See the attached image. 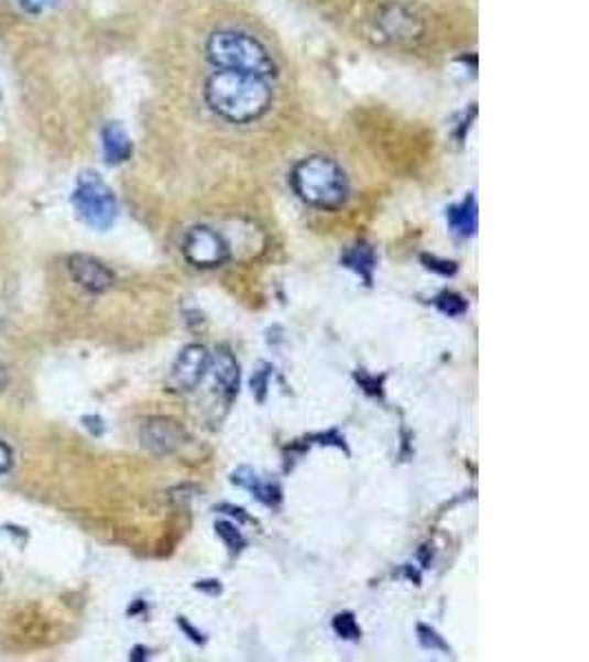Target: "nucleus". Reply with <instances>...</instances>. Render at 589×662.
I'll use <instances>...</instances> for the list:
<instances>
[{
    "label": "nucleus",
    "mask_w": 589,
    "mask_h": 662,
    "mask_svg": "<svg viewBox=\"0 0 589 662\" xmlns=\"http://www.w3.org/2000/svg\"><path fill=\"white\" fill-rule=\"evenodd\" d=\"M448 226L459 237H475L477 235V199L475 195H468L461 204L450 206L446 213Z\"/></svg>",
    "instance_id": "nucleus-13"
},
{
    "label": "nucleus",
    "mask_w": 589,
    "mask_h": 662,
    "mask_svg": "<svg viewBox=\"0 0 589 662\" xmlns=\"http://www.w3.org/2000/svg\"><path fill=\"white\" fill-rule=\"evenodd\" d=\"M422 261L426 263V268H428L430 272H437V274H441V276H452V274L457 272V265H455L452 261H439V259L428 257V254H424Z\"/></svg>",
    "instance_id": "nucleus-20"
},
{
    "label": "nucleus",
    "mask_w": 589,
    "mask_h": 662,
    "mask_svg": "<svg viewBox=\"0 0 589 662\" xmlns=\"http://www.w3.org/2000/svg\"><path fill=\"white\" fill-rule=\"evenodd\" d=\"M215 530L223 539V543L230 547V552H241L246 547V539H243V534L239 532L237 525H232L228 521H217Z\"/></svg>",
    "instance_id": "nucleus-16"
},
{
    "label": "nucleus",
    "mask_w": 589,
    "mask_h": 662,
    "mask_svg": "<svg viewBox=\"0 0 589 662\" xmlns=\"http://www.w3.org/2000/svg\"><path fill=\"white\" fill-rule=\"evenodd\" d=\"M184 254L193 265L210 270L223 265L230 259V246L217 230L208 226H197L186 235Z\"/></svg>",
    "instance_id": "nucleus-6"
},
{
    "label": "nucleus",
    "mask_w": 589,
    "mask_h": 662,
    "mask_svg": "<svg viewBox=\"0 0 589 662\" xmlns=\"http://www.w3.org/2000/svg\"><path fill=\"white\" fill-rule=\"evenodd\" d=\"M435 305H437V310H439L441 314H446V316H461V314L468 312V303H466L459 294H455V292H444V294H439L437 301H435Z\"/></svg>",
    "instance_id": "nucleus-15"
},
{
    "label": "nucleus",
    "mask_w": 589,
    "mask_h": 662,
    "mask_svg": "<svg viewBox=\"0 0 589 662\" xmlns=\"http://www.w3.org/2000/svg\"><path fill=\"white\" fill-rule=\"evenodd\" d=\"M142 446L155 455H171L186 444V431L171 417H151L140 431Z\"/></svg>",
    "instance_id": "nucleus-8"
},
{
    "label": "nucleus",
    "mask_w": 589,
    "mask_h": 662,
    "mask_svg": "<svg viewBox=\"0 0 589 662\" xmlns=\"http://www.w3.org/2000/svg\"><path fill=\"white\" fill-rule=\"evenodd\" d=\"M78 217L94 230H109L118 219V197L98 173H83L72 193Z\"/></svg>",
    "instance_id": "nucleus-4"
},
{
    "label": "nucleus",
    "mask_w": 589,
    "mask_h": 662,
    "mask_svg": "<svg viewBox=\"0 0 589 662\" xmlns=\"http://www.w3.org/2000/svg\"><path fill=\"white\" fill-rule=\"evenodd\" d=\"M12 464H14V453L3 439H0V475H6L12 468Z\"/></svg>",
    "instance_id": "nucleus-23"
},
{
    "label": "nucleus",
    "mask_w": 589,
    "mask_h": 662,
    "mask_svg": "<svg viewBox=\"0 0 589 662\" xmlns=\"http://www.w3.org/2000/svg\"><path fill=\"white\" fill-rule=\"evenodd\" d=\"M334 629H336V633H338L340 638H345V640H358V638L362 636V631H360V627H358L353 614H338V616L334 618Z\"/></svg>",
    "instance_id": "nucleus-17"
},
{
    "label": "nucleus",
    "mask_w": 589,
    "mask_h": 662,
    "mask_svg": "<svg viewBox=\"0 0 589 662\" xmlns=\"http://www.w3.org/2000/svg\"><path fill=\"white\" fill-rule=\"evenodd\" d=\"M210 369L215 373V382L219 387V391L232 400L239 391V365L234 360V356L228 349H219L215 358H210Z\"/></svg>",
    "instance_id": "nucleus-12"
},
{
    "label": "nucleus",
    "mask_w": 589,
    "mask_h": 662,
    "mask_svg": "<svg viewBox=\"0 0 589 662\" xmlns=\"http://www.w3.org/2000/svg\"><path fill=\"white\" fill-rule=\"evenodd\" d=\"M69 272L74 276V281L94 294H102L107 290H111L116 276L113 272L98 259L87 257V254H74L69 259Z\"/></svg>",
    "instance_id": "nucleus-9"
},
{
    "label": "nucleus",
    "mask_w": 589,
    "mask_h": 662,
    "mask_svg": "<svg viewBox=\"0 0 589 662\" xmlns=\"http://www.w3.org/2000/svg\"><path fill=\"white\" fill-rule=\"evenodd\" d=\"M8 384H10V373H8L6 365L0 362V393H3L8 389Z\"/></svg>",
    "instance_id": "nucleus-25"
},
{
    "label": "nucleus",
    "mask_w": 589,
    "mask_h": 662,
    "mask_svg": "<svg viewBox=\"0 0 589 662\" xmlns=\"http://www.w3.org/2000/svg\"><path fill=\"white\" fill-rule=\"evenodd\" d=\"M375 32L380 34V41L389 45H408L422 39L424 34V23L417 14H413L408 8L389 3L378 10L373 19Z\"/></svg>",
    "instance_id": "nucleus-5"
},
{
    "label": "nucleus",
    "mask_w": 589,
    "mask_h": 662,
    "mask_svg": "<svg viewBox=\"0 0 589 662\" xmlns=\"http://www.w3.org/2000/svg\"><path fill=\"white\" fill-rule=\"evenodd\" d=\"M195 587L201 589V592H208V594H212V596L221 594V583H219V580H199Z\"/></svg>",
    "instance_id": "nucleus-24"
},
{
    "label": "nucleus",
    "mask_w": 589,
    "mask_h": 662,
    "mask_svg": "<svg viewBox=\"0 0 589 662\" xmlns=\"http://www.w3.org/2000/svg\"><path fill=\"white\" fill-rule=\"evenodd\" d=\"M294 193L320 210H338L349 199V180L342 166L327 155L301 160L292 171Z\"/></svg>",
    "instance_id": "nucleus-3"
},
{
    "label": "nucleus",
    "mask_w": 589,
    "mask_h": 662,
    "mask_svg": "<svg viewBox=\"0 0 589 662\" xmlns=\"http://www.w3.org/2000/svg\"><path fill=\"white\" fill-rule=\"evenodd\" d=\"M102 151L111 166H120L131 160L133 142L120 122H109L102 129Z\"/></svg>",
    "instance_id": "nucleus-10"
},
{
    "label": "nucleus",
    "mask_w": 589,
    "mask_h": 662,
    "mask_svg": "<svg viewBox=\"0 0 589 662\" xmlns=\"http://www.w3.org/2000/svg\"><path fill=\"white\" fill-rule=\"evenodd\" d=\"M19 3H21V8H23L28 14L39 17V14H45V12L54 10V8H58L61 0H19Z\"/></svg>",
    "instance_id": "nucleus-19"
},
{
    "label": "nucleus",
    "mask_w": 589,
    "mask_h": 662,
    "mask_svg": "<svg viewBox=\"0 0 589 662\" xmlns=\"http://www.w3.org/2000/svg\"><path fill=\"white\" fill-rule=\"evenodd\" d=\"M210 371V354L201 345L186 347L173 365L171 387L177 391H195Z\"/></svg>",
    "instance_id": "nucleus-7"
},
{
    "label": "nucleus",
    "mask_w": 589,
    "mask_h": 662,
    "mask_svg": "<svg viewBox=\"0 0 589 662\" xmlns=\"http://www.w3.org/2000/svg\"><path fill=\"white\" fill-rule=\"evenodd\" d=\"M177 622H179L182 631H186V633H188V638H190L193 642H197V644H204V642H206V633H204V631H199L195 625H190V620H188V618L179 616V618H177Z\"/></svg>",
    "instance_id": "nucleus-22"
},
{
    "label": "nucleus",
    "mask_w": 589,
    "mask_h": 662,
    "mask_svg": "<svg viewBox=\"0 0 589 662\" xmlns=\"http://www.w3.org/2000/svg\"><path fill=\"white\" fill-rule=\"evenodd\" d=\"M417 633H419V642H422L424 649H430V651L437 649V651H444V653L450 651V647L444 642V638L435 629H430L426 625H417Z\"/></svg>",
    "instance_id": "nucleus-18"
},
{
    "label": "nucleus",
    "mask_w": 589,
    "mask_h": 662,
    "mask_svg": "<svg viewBox=\"0 0 589 662\" xmlns=\"http://www.w3.org/2000/svg\"><path fill=\"white\" fill-rule=\"evenodd\" d=\"M232 484L246 488L248 492H252V497H257L265 506H279L281 501V488L272 481H265L257 470L248 466H241L239 470L232 473Z\"/></svg>",
    "instance_id": "nucleus-11"
},
{
    "label": "nucleus",
    "mask_w": 589,
    "mask_h": 662,
    "mask_svg": "<svg viewBox=\"0 0 589 662\" xmlns=\"http://www.w3.org/2000/svg\"><path fill=\"white\" fill-rule=\"evenodd\" d=\"M342 265L353 270L358 276H362L367 281V285H371L373 281V270H375V252L371 246L367 243H356L353 248H349L345 254H342Z\"/></svg>",
    "instance_id": "nucleus-14"
},
{
    "label": "nucleus",
    "mask_w": 589,
    "mask_h": 662,
    "mask_svg": "<svg viewBox=\"0 0 589 662\" xmlns=\"http://www.w3.org/2000/svg\"><path fill=\"white\" fill-rule=\"evenodd\" d=\"M208 61L221 72L250 74L272 80L279 74L270 50L254 36L237 30H219L206 43Z\"/></svg>",
    "instance_id": "nucleus-2"
},
{
    "label": "nucleus",
    "mask_w": 589,
    "mask_h": 662,
    "mask_svg": "<svg viewBox=\"0 0 589 662\" xmlns=\"http://www.w3.org/2000/svg\"><path fill=\"white\" fill-rule=\"evenodd\" d=\"M268 380H270V365H263V371H254V376H252V391L257 393L259 402L265 400Z\"/></svg>",
    "instance_id": "nucleus-21"
},
{
    "label": "nucleus",
    "mask_w": 589,
    "mask_h": 662,
    "mask_svg": "<svg viewBox=\"0 0 589 662\" xmlns=\"http://www.w3.org/2000/svg\"><path fill=\"white\" fill-rule=\"evenodd\" d=\"M204 96L210 111L232 124H252L261 120L270 113L274 102L270 80L221 69L206 80Z\"/></svg>",
    "instance_id": "nucleus-1"
}]
</instances>
